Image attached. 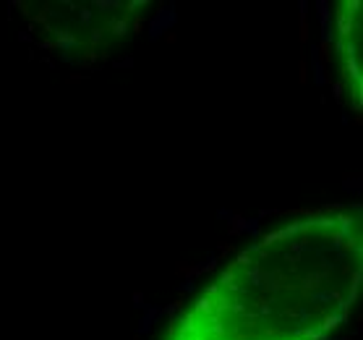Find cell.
I'll return each instance as SVG.
<instances>
[{"instance_id":"6da1fadb","label":"cell","mask_w":363,"mask_h":340,"mask_svg":"<svg viewBox=\"0 0 363 340\" xmlns=\"http://www.w3.org/2000/svg\"><path fill=\"white\" fill-rule=\"evenodd\" d=\"M361 283V207L298 212L238 251L157 340H330Z\"/></svg>"},{"instance_id":"3957f363","label":"cell","mask_w":363,"mask_h":340,"mask_svg":"<svg viewBox=\"0 0 363 340\" xmlns=\"http://www.w3.org/2000/svg\"><path fill=\"white\" fill-rule=\"evenodd\" d=\"M335 66L347 105L361 113L363 55H361V3L342 0L335 11Z\"/></svg>"},{"instance_id":"7a4b0ae2","label":"cell","mask_w":363,"mask_h":340,"mask_svg":"<svg viewBox=\"0 0 363 340\" xmlns=\"http://www.w3.org/2000/svg\"><path fill=\"white\" fill-rule=\"evenodd\" d=\"M29 11L34 32L50 50L71 60H97L139 34L141 3H40Z\"/></svg>"}]
</instances>
